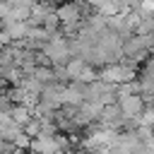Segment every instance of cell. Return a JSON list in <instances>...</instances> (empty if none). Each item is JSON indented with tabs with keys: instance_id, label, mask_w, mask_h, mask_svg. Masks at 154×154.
<instances>
[{
	"instance_id": "1",
	"label": "cell",
	"mask_w": 154,
	"mask_h": 154,
	"mask_svg": "<svg viewBox=\"0 0 154 154\" xmlns=\"http://www.w3.org/2000/svg\"><path fill=\"white\" fill-rule=\"evenodd\" d=\"M135 77H137L135 65H130V63H125V60L99 70V79H103V82H108V84H116V87H120V84H125V82H132Z\"/></svg>"
},
{
	"instance_id": "2",
	"label": "cell",
	"mask_w": 154,
	"mask_h": 154,
	"mask_svg": "<svg viewBox=\"0 0 154 154\" xmlns=\"http://www.w3.org/2000/svg\"><path fill=\"white\" fill-rule=\"evenodd\" d=\"M118 106H120L125 118H132V120L142 123V113H144L147 103H144V99L140 94H120L118 96Z\"/></svg>"
}]
</instances>
